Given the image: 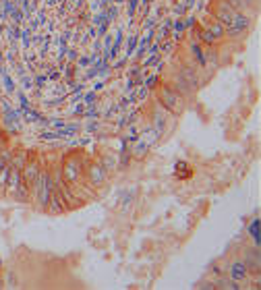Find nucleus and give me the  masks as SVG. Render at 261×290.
Listing matches in <instances>:
<instances>
[{
    "label": "nucleus",
    "instance_id": "obj_1",
    "mask_svg": "<svg viewBox=\"0 0 261 290\" xmlns=\"http://www.w3.org/2000/svg\"><path fill=\"white\" fill-rule=\"evenodd\" d=\"M158 100H160V104H162L168 112H172V114H180V112L185 110V98H183V95H180L172 85H162V87L158 89Z\"/></svg>",
    "mask_w": 261,
    "mask_h": 290
},
{
    "label": "nucleus",
    "instance_id": "obj_2",
    "mask_svg": "<svg viewBox=\"0 0 261 290\" xmlns=\"http://www.w3.org/2000/svg\"><path fill=\"white\" fill-rule=\"evenodd\" d=\"M212 11H214L216 21H218V23H222V25H224V29H226V27H230V25H232V21H234V17L240 13L234 5L226 3V0H216L214 7H212Z\"/></svg>",
    "mask_w": 261,
    "mask_h": 290
},
{
    "label": "nucleus",
    "instance_id": "obj_3",
    "mask_svg": "<svg viewBox=\"0 0 261 290\" xmlns=\"http://www.w3.org/2000/svg\"><path fill=\"white\" fill-rule=\"evenodd\" d=\"M61 172H63V180H67L69 184L77 182L81 178V174H83V164H81L79 156H69L65 160V164H63Z\"/></svg>",
    "mask_w": 261,
    "mask_h": 290
},
{
    "label": "nucleus",
    "instance_id": "obj_4",
    "mask_svg": "<svg viewBox=\"0 0 261 290\" xmlns=\"http://www.w3.org/2000/svg\"><path fill=\"white\" fill-rule=\"evenodd\" d=\"M46 210H48L50 214H63V212H67V210H69L58 189L52 191V195H50V201H48V208H46Z\"/></svg>",
    "mask_w": 261,
    "mask_h": 290
},
{
    "label": "nucleus",
    "instance_id": "obj_5",
    "mask_svg": "<svg viewBox=\"0 0 261 290\" xmlns=\"http://www.w3.org/2000/svg\"><path fill=\"white\" fill-rule=\"evenodd\" d=\"M21 182H23L21 170H17V168H13V166H11V172H9V180H7V187H5V191L9 193L11 197H15V193H17V189L21 187Z\"/></svg>",
    "mask_w": 261,
    "mask_h": 290
},
{
    "label": "nucleus",
    "instance_id": "obj_6",
    "mask_svg": "<svg viewBox=\"0 0 261 290\" xmlns=\"http://www.w3.org/2000/svg\"><path fill=\"white\" fill-rule=\"evenodd\" d=\"M87 176H89V182L93 187H99V184L106 182V170H104L99 164H91L89 170H87Z\"/></svg>",
    "mask_w": 261,
    "mask_h": 290
},
{
    "label": "nucleus",
    "instance_id": "obj_7",
    "mask_svg": "<svg viewBox=\"0 0 261 290\" xmlns=\"http://www.w3.org/2000/svg\"><path fill=\"white\" fill-rule=\"evenodd\" d=\"M27 152L25 150H17V152H13L11 154V162H9V166H13V168H17V170H23V166L27 164Z\"/></svg>",
    "mask_w": 261,
    "mask_h": 290
},
{
    "label": "nucleus",
    "instance_id": "obj_8",
    "mask_svg": "<svg viewBox=\"0 0 261 290\" xmlns=\"http://www.w3.org/2000/svg\"><path fill=\"white\" fill-rule=\"evenodd\" d=\"M245 276H247V265H245V263L238 261V263H232V265H230V278H232L234 282H236V280H243Z\"/></svg>",
    "mask_w": 261,
    "mask_h": 290
},
{
    "label": "nucleus",
    "instance_id": "obj_9",
    "mask_svg": "<svg viewBox=\"0 0 261 290\" xmlns=\"http://www.w3.org/2000/svg\"><path fill=\"white\" fill-rule=\"evenodd\" d=\"M9 172H11V166H9V164H7L5 168H0V191H5V187H7Z\"/></svg>",
    "mask_w": 261,
    "mask_h": 290
},
{
    "label": "nucleus",
    "instance_id": "obj_10",
    "mask_svg": "<svg viewBox=\"0 0 261 290\" xmlns=\"http://www.w3.org/2000/svg\"><path fill=\"white\" fill-rule=\"evenodd\" d=\"M226 3H230V5H234V7H236V9H238V5H240V3H243V0H226ZM238 11H240V9H238Z\"/></svg>",
    "mask_w": 261,
    "mask_h": 290
}]
</instances>
